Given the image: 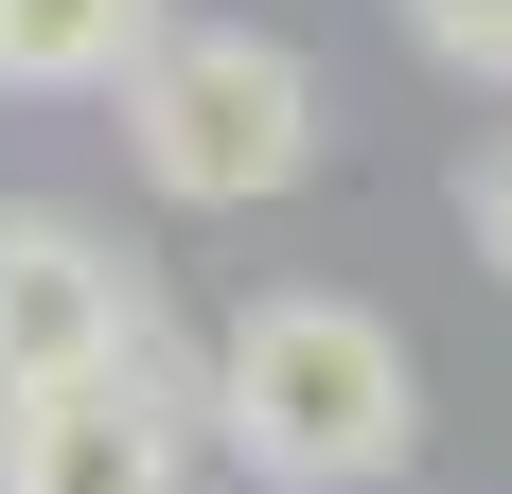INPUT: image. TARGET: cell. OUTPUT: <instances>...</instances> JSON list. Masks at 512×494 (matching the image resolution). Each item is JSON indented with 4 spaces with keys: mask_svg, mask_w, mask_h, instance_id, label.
I'll use <instances>...</instances> for the list:
<instances>
[{
    "mask_svg": "<svg viewBox=\"0 0 512 494\" xmlns=\"http://www.w3.org/2000/svg\"><path fill=\"white\" fill-rule=\"evenodd\" d=\"M195 424L248 459L265 494H371V477H407V442H424V371H407V336H389L371 300L265 283L248 318L212 336Z\"/></svg>",
    "mask_w": 512,
    "mask_h": 494,
    "instance_id": "obj_1",
    "label": "cell"
},
{
    "mask_svg": "<svg viewBox=\"0 0 512 494\" xmlns=\"http://www.w3.org/2000/svg\"><path fill=\"white\" fill-rule=\"evenodd\" d=\"M106 106H124V159H142L159 212H265L318 159V71L248 18H159V53Z\"/></svg>",
    "mask_w": 512,
    "mask_h": 494,
    "instance_id": "obj_2",
    "label": "cell"
},
{
    "mask_svg": "<svg viewBox=\"0 0 512 494\" xmlns=\"http://www.w3.org/2000/svg\"><path fill=\"white\" fill-rule=\"evenodd\" d=\"M195 371H159L142 353H106V371H53V389L0 406V494H195Z\"/></svg>",
    "mask_w": 512,
    "mask_h": 494,
    "instance_id": "obj_3",
    "label": "cell"
},
{
    "mask_svg": "<svg viewBox=\"0 0 512 494\" xmlns=\"http://www.w3.org/2000/svg\"><path fill=\"white\" fill-rule=\"evenodd\" d=\"M142 265L89 230V212L53 195H0V406L53 389V371H106V353H142Z\"/></svg>",
    "mask_w": 512,
    "mask_h": 494,
    "instance_id": "obj_4",
    "label": "cell"
},
{
    "mask_svg": "<svg viewBox=\"0 0 512 494\" xmlns=\"http://www.w3.org/2000/svg\"><path fill=\"white\" fill-rule=\"evenodd\" d=\"M159 18L177 0H0V89L18 106H89V89H124L159 53Z\"/></svg>",
    "mask_w": 512,
    "mask_h": 494,
    "instance_id": "obj_5",
    "label": "cell"
},
{
    "mask_svg": "<svg viewBox=\"0 0 512 494\" xmlns=\"http://www.w3.org/2000/svg\"><path fill=\"white\" fill-rule=\"evenodd\" d=\"M407 18L424 71H460V89H512V0H389Z\"/></svg>",
    "mask_w": 512,
    "mask_h": 494,
    "instance_id": "obj_6",
    "label": "cell"
},
{
    "mask_svg": "<svg viewBox=\"0 0 512 494\" xmlns=\"http://www.w3.org/2000/svg\"><path fill=\"white\" fill-rule=\"evenodd\" d=\"M460 230H477V265H495V283H512V124H495V142H477V177H460Z\"/></svg>",
    "mask_w": 512,
    "mask_h": 494,
    "instance_id": "obj_7",
    "label": "cell"
}]
</instances>
